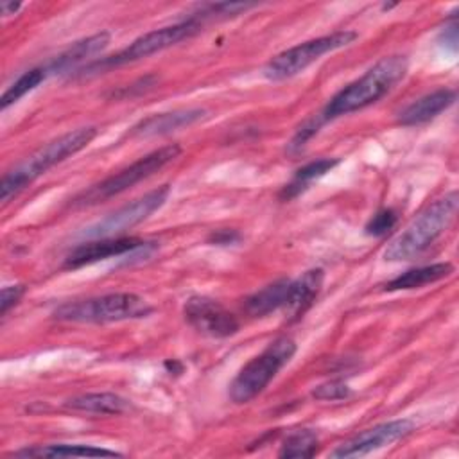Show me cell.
Here are the masks:
<instances>
[{
	"label": "cell",
	"instance_id": "cell-1",
	"mask_svg": "<svg viewBox=\"0 0 459 459\" xmlns=\"http://www.w3.org/2000/svg\"><path fill=\"white\" fill-rule=\"evenodd\" d=\"M407 74V57L394 54L385 56L377 61L369 70H366L359 79L346 84L339 90L328 104L316 115L323 124L359 111L369 104H375L382 97H385Z\"/></svg>",
	"mask_w": 459,
	"mask_h": 459
},
{
	"label": "cell",
	"instance_id": "cell-12",
	"mask_svg": "<svg viewBox=\"0 0 459 459\" xmlns=\"http://www.w3.org/2000/svg\"><path fill=\"white\" fill-rule=\"evenodd\" d=\"M138 247H145V242L138 237H104L93 238L90 242L77 244L66 256H65V269H77L82 265L95 264L99 260H106L111 256H120L131 253Z\"/></svg>",
	"mask_w": 459,
	"mask_h": 459
},
{
	"label": "cell",
	"instance_id": "cell-7",
	"mask_svg": "<svg viewBox=\"0 0 459 459\" xmlns=\"http://www.w3.org/2000/svg\"><path fill=\"white\" fill-rule=\"evenodd\" d=\"M357 38L359 34L355 30H337L332 34H325V36L303 41L271 57L265 63L262 74L269 81H283V79L294 77L299 72H303L307 66L316 63L319 57H323L325 54L348 47Z\"/></svg>",
	"mask_w": 459,
	"mask_h": 459
},
{
	"label": "cell",
	"instance_id": "cell-21",
	"mask_svg": "<svg viewBox=\"0 0 459 459\" xmlns=\"http://www.w3.org/2000/svg\"><path fill=\"white\" fill-rule=\"evenodd\" d=\"M335 165H339V160L337 158H321V160H316V161H310L303 167H299L292 179L281 188L280 192V199L283 201H289V199H294L298 197L299 194H303L312 181L323 178L326 172H330Z\"/></svg>",
	"mask_w": 459,
	"mask_h": 459
},
{
	"label": "cell",
	"instance_id": "cell-17",
	"mask_svg": "<svg viewBox=\"0 0 459 459\" xmlns=\"http://www.w3.org/2000/svg\"><path fill=\"white\" fill-rule=\"evenodd\" d=\"M454 273V265L450 262H437L430 265H421L409 269L393 280L385 283V290H411V289H420L429 283L439 281Z\"/></svg>",
	"mask_w": 459,
	"mask_h": 459
},
{
	"label": "cell",
	"instance_id": "cell-23",
	"mask_svg": "<svg viewBox=\"0 0 459 459\" xmlns=\"http://www.w3.org/2000/svg\"><path fill=\"white\" fill-rule=\"evenodd\" d=\"M48 77L45 66H36L27 72H23L0 97V108L7 109L11 104L18 102L23 95L32 91L36 86H39Z\"/></svg>",
	"mask_w": 459,
	"mask_h": 459
},
{
	"label": "cell",
	"instance_id": "cell-11",
	"mask_svg": "<svg viewBox=\"0 0 459 459\" xmlns=\"http://www.w3.org/2000/svg\"><path fill=\"white\" fill-rule=\"evenodd\" d=\"M414 430V421L409 418L391 420L385 423H378L371 429L359 432L348 441L341 443L337 448L330 452V457L344 459V457H362L384 446H389Z\"/></svg>",
	"mask_w": 459,
	"mask_h": 459
},
{
	"label": "cell",
	"instance_id": "cell-10",
	"mask_svg": "<svg viewBox=\"0 0 459 459\" xmlns=\"http://www.w3.org/2000/svg\"><path fill=\"white\" fill-rule=\"evenodd\" d=\"M183 316L194 330L215 339L235 335L240 328L237 317L208 296H190L185 301Z\"/></svg>",
	"mask_w": 459,
	"mask_h": 459
},
{
	"label": "cell",
	"instance_id": "cell-24",
	"mask_svg": "<svg viewBox=\"0 0 459 459\" xmlns=\"http://www.w3.org/2000/svg\"><path fill=\"white\" fill-rule=\"evenodd\" d=\"M396 221H398V215L393 208H382L366 222L364 231L371 237H382L394 228Z\"/></svg>",
	"mask_w": 459,
	"mask_h": 459
},
{
	"label": "cell",
	"instance_id": "cell-28",
	"mask_svg": "<svg viewBox=\"0 0 459 459\" xmlns=\"http://www.w3.org/2000/svg\"><path fill=\"white\" fill-rule=\"evenodd\" d=\"M22 7L20 2H9V0H2L0 2V11L4 16H9V14H14L18 9Z\"/></svg>",
	"mask_w": 459,
	"mask_h": 459
},
{
	"label": "cell",
	"instance_id": "cell-15",
	"mask_svg": "<svg viewBox=\"0 0 459 459\" xmlns=\"http://www.w3.org/2000/svg\"><path fill=\"white\" fill-rule=\"evenodd\" d=\"M455 100V90L450 88H439L436 91H430L411 104H407L396 117V122L400 126H420L427 124L432 118H436L439 113L448 109Z\"/></svg>",
	"mask_w": 459,
	"mask_h": 459
},
{
	"label": "cell",
	"instance_id": "cell-3",
	"mask_svg": "<svg viewBox=\"0 0 459 459\" xmlns=\"http://www.w3.org/2000/svg\"><path fill=\"white\" fill-rule=\"evenodd\" d=\"M95 136L97 129L93 126L68 131L57 136L56 140L48 142L41 149H38L34 154H30L25 161L18 163L9 172H5L0 181L2 204H7L11 197L18 195L25 186H29L36 178L45 174L48 169L56 167L68 156H74L75 152L82 151Z\"/></svg>",
	"mask_w": 459,
	"mask_h": 459
},
{
	"label": "cell",
	"instance_id": "cell-19",
	"mask_svg": "<svg viewBox=\"0 0 459 459\" xmlns=\"http://www.w3.org/2000/svg\"><path fill=\"white\" fill-rule=\"evenodd\" d=\"M11 455L13 457H122V454L115 450L91 446V445H68V443L22 448L13 452Z\"/></svg>",
	"mask_w": 459,
	"mask_h": 459
},
{
	"label": "cell",
	"instance_id": "cell-4",
	"mask_svg": "<svg viewBox=\"0 0 459 459\" xmlns=\"http://www.w3.org/2000/svg\"><path fill=\"white\" fill-rule=\"evenodd\" d=\"M151 312L152 307L142 296L133 292H111L63 303L54 310V319L66 323H117L140 319Z\"/></svg>",
	"mask_w": 459,
	"mask_h": 459
},
{
	"label": "cell",
	"instance_id": "cell-5",
	"mask_svg": "<svg viewBox=\"0 0 459 459\" xmlns=\"http://www.w3.org/2000/svg\"><path fill=\"white\" fill-rule=\"evenodd\" d=\"M296 353V342L281 335L267 344V348L253 357L233 378L230 384V398L233 403H247L255 396H258L285 368Z\"/></svg>",
	"mask_w": 459,
	"mask_h": 459
},
{
	"label": "cell",
	"instance_id": "cell-14",
	"mask_svg": "<svg viewBox=\"0 0 459 459\" xmlns=\"http://www.w3.org/2000/svg\"><path fill=\"white\" fill-rule=\"evenodd\" d=\"M323 280H325V273L319 267L308 269L299 278L290 280L287 299L281 308L289 321L299 319L312 307L317 294L321 292Z\"/></svg>",
	"mask_w": 459,
	"mask_h": 459
},
{
	"label": "cell",
	"instance_id": "cell-20",
	"mask_svg": "<svg viewBox=\"0 0 459 459\" xmlns=\"http://www.w3.org/2000/svg\"><path fill=\"white\" fill-rule=\"evenodd\" d=\"M66 407L91 414H122L131 403L115 393H84L66 402Z\"/></svg>",
	"mask_w": 459,
	"mask_h": 459
},
{
	"label": "cell",
	"instance_id": "cell-27",
	"mask_svg": "<svg viewBox=\"0 0 459 459\" xmlns=\"http://www.w3.org/2000/svg\"><path fill=\"white\" fill-rule=\"evenodd\" d=\"M235 240H238V233L233 230H221L210 237V242L215 244H233Z\"/></svg>",
	"mask_w": 459,
	"mask_h": 459
},
{
	"label": "cell",
	"instance_id": "cell-18",
	"mask_svg": "<svg viewBox=\"0 0 459 459\" xmlns=\"http://www.w3.org/2000/svg\"><path fill=\"white\" fill-rule=\"evenodd\" d=\"M290 278H280L264 289L253 292L249 298L244 301V310L253 316V317H264L274 310L283 308L287 292H289Z\"/></svg>",
	"mask_w": 459,
	"mask_h": 459
},
{
	"label": "cell",
	"instance_id": "cell-6",
	"mask_svg": "<svg viewBox=\"0 0 459 459\" xmlns=\"http://www.w3.org/2000/svg\"><path fill=\"white\" fill-rule=\"evenodd\" d=\"M181 154V147L178 143H170V145H163L142 158H138L136 161H133L131 165H127L126 169L118 170L117 174L106 178L104 181L93 185L91 188L84 190L77 199L75 204L77 206H88V204H97L104 199H109L113 195H118L122 192H126L127 188H131L133 185L151 178L154 172H158L160 169H163L167 163H170L172 160H176Z\"/></svg>",
	"mask_w": 459,
	"mask_h": 459
},
{
	"label": "cell",
	"instance_id": "cell-13",
	"mask_svg": "<svg viewBox=\"0 0 459 459\" xmlns=\"http://www.w3.org/2000/svg\"><path fill=\"white\" fill-rule=\"evenodd\" d=\"M109 41H111V34L106 30L91 34L88 38H82V39L72 43L63 52H59L56 57H52L45 65V70L48 75H59V74L75 70L82 63L93 59L97 54H100L109 45Z\"/></svg>",
	"mask_w": 459,
	"mask_h": 459
},
{
	"label": "cell",
	"instance_id": "cell-16",
	"mask_svg": "<svg viewBox=\"0 0 459 459\" xmlns=\"http://www.w3.org/2000/svg\"><path fill=\"white\" fill-rule=\"evenodd\" d=\"M206 111L199 108H188V109H174L167 113H154L143 120H140L136 126H133L131 134L133 136H156V134H167L170 131H178L181 127H188L201 118H204Z\"/></svg>",
	"mask_w": 459,
	"mask_h": 459
},
{
	"label": "cell",
	"instance_id": "cell-8",
	"mask_svg": "<svg viewBox=\"0 0 459 459\" xmlns=\"http://www.w3.org/2000/svg\"><path fill=\"white\" fill-rule=\"evenodd\" d=\"M201 27H203V23H199L197 20L188 16L183 22L154 29V30L145 32V34L138 36L136 39H133L120 52H117V54H113L109 57H104L100 61H93L91 65H88L84 68V72L86 70L88 72H91V70H108V68H113V66H120V65H127V63L149 57V56H152L156 52H161V50H165L169 47L178 45L183 39L192 38L194 34H197L201 30Z\"/></svg>",
	"mask_w": 459,
	"mask_h": 459
},
{
	"label": "cell",
	"instance_id": "cell-26",
	"mask_svg": "<svg viewBox=\"0 0 459 459\" xmlns=\"http://www.w3.org/2000/svg\"><path fill=\"white\" fill-rule=\"evenodd\" d=\"M23 292H25L23 285H7V287H4L2 292H0V314L5 316L9 312V308L14 307L20 301Z\"/></svg>",
	"mask_w": 459,
	"mask_h": 459
},
{
	"label": "cell",
	"instance_id": "cell-22",
	"mask_svg": "<svg viewBox=\"0 0 459 459\" xmlns=\"http://www.w3.org/2000/svg\"><path fill=\"white\" fill-rule=\"evenodd\" d=\"M319 437L314 430L310 429H299L290 432L278 452V457H314L317 452Z\"/></svg>",
	"mask_w": 459,
	"mask_h": 459
},
{
	"label": "cell",
	"instance_id": "cell-25",
	"mask_svg": "<svg viewBox=\"0 0 459 459\" xmlns=\"http://www.w3.org/2000/svg\"><path fill=\"white\" fill-rule=\"evenodd\" d=\"M350 393L351 389L342 380H328L314 387L312 396L316 400H344L350 396Z\"/></svg>",
	"mask_w": 459,
	"mask_h": 459
},
{
	"label": "cell",
	"instance_id": "cell-9",
	"mask_svg": "<svg viewBox=\"0 0 459 459\" xmlns=\"http://www.w3.org/2000/svg\"><path fill=\"white\" fill-rule=\"evenodd\" d=\"M170 186L161 185L142 197L124 204L122 208L115 210L113 213L106 215L104 219L97 221L90 228L84 230V237L90 238H104V237H117L126 230H131L133 226L143 222L149 215H152L156 210H160L165 201L169 199Z\"/></svg>",
	"mask_w": 459,
	"mask_h": 459
},
{
	"label": "cell",
	"instance_id": "cell-2",
	"mask_svg": "<svg viewBox=\"0 0 459 459\" xmlns=\"http://www.w3.org/2000/svg\"><path fill=\"white\" fill-rule=\"evenodd\" d=\"M459 210V194L457 190H450L445 195L437 197L430 204H427L411 224L394 237L387 247L384 249V258L387 262H402L411 260L421 255L427 247H430L454 222Z\"/></svg>",
	"mask_w": 459,
	"mask_h": 459
}]
</instances>
